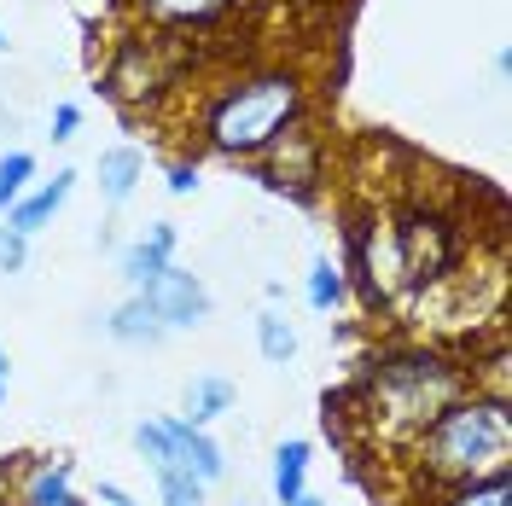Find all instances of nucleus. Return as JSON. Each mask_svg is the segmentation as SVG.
<instances>
[{"label": "nucleus", "mask_w": 512, "mask_h": 506, "mask_svg": "<svg viewBox=\"0 0 512 506\" xmlns=\"http://www.w3.org/2000/svg\"><path fill=\"white\" fill-rule=\"evenodd\" d=\"M12 506H82V495H76V466L70 460H35L30 472L18 477Z\"/></svg>", "instance_id": "obj_12"}, {"label": "nucleus", "mask_w": 512, "mask_h": 506, "mask_svg": "<svg viewBox=\"0 0 512 506\" xmlns=\"http://www.w3.org/2000/svg\"><path fill=\"white\" fill-rule=\"evenodd\" d=\"M6 379H12V361H6V349H0V402H6Z\"/></svg>", "instance_id": "obj_26"}, {"label": "nucleus", "mask_w": 512, "mask_h": 506, "mask_svg": "<svg viewBox=\"0 0 512 506\" xmlns=\"http://www.w3.org/2000/svg\"><path fill=\"white\" fill-rule=\"evenodd\" d=\"M163 431H169V466L192 472L204 489L227 477V454H222V443H216L204 425H187V419L175 413V419H163Z\"/></svg>", "instance_id": "obj_9"}, {"label": "nucleus", "mask_w": 512, "mask_h": 506, "mask_svg": "<svg viewBox=\"0 0 512 506\" xmlns=\"http://www.w3.org/2000/svg\"><path fill=\"white\" fill-rule=\"evenodd\" d=\"M408 466L425 489H460L478 477L512 472V402L466 390L454 408H443L408 448Z\"/></svg>", "instance_id": "obj_3"}, {"label": "nucleus", "mask_w": 512, "mask_h": 506, "mask_svg": "<svg viewBox=\"0 0 512 506\" xmlns=\"http://www.w3.org/2000/svg\"><path fill=\"white\" fill-rule=\"evenodd\" d=\"M187 64H192L187 35H163L140 24V30L117 35V47L105 59V94L117 105H128V111H146V105H158L163 94L181 88Z\"/></svg>", "instance_id": "obj_4"}, {"label": "nucleus", "mask_w": 512, "mask_h": 506, "mask_svg": "<svg viewBox=\"0 0 512 506\" xmlns=\"http://www.w3.org/2000/svg\"><path fill=\"white\" fill-rule=\"evenodd\" d=\"M256 169H262V187L268 192H286L297 204H309V198H320V187H326V134H315L309 117H303V123H291L286 134L256 158Z\"/></svg>", "instance_id": "obj_6"}, {"label": "nucleus", "mask_w": 512, "mask_h": 506, "mask_svg": "<svg viewBox=\"0 0 512 506\" xmlns=\"http://www.w3.org/2000/svg\"><path fill=\"white\" fill-rule=\"evenodd\" d=\"M94 506H140V501L128 495L123 483H99V489H94Z\"/></svg>", "instance_id": "obj_25"}, {"label": "nucleus", "mask_w": 512, "mask_h": 506, "mask_svg": "<svg viewBox=\"0 0 512 506\" xmlns=\"http://www.w3.org/2000/svg\"><path fill=\"white\" fill-rule=\"evenodd\" d=\"M256 349H262V361L286 367L291 355H297V326H291L280 309H262V315H256Z\"/></svg>", "instance_id": "obj_18"}, {"label": "nucleus", "mask_w": 512, "mask_h": 506, "mask_svg": "<svg viewBox=\"0 0 512 506\" xmlns=\"http://www.w3.org/2000/svg\"><path fill=\"white\" fill-rule=\"evenodd\" d=\"M70 192H76V169H59L53 181H41V187L24 192V198H18L0 222L12 227V233H24V239H35V233H41V227L53 222L64 204H70Z\"/></svg>", "instance_id": "obj_11"}, {"label": "nucleus", "mask_w": 512, "mask_h": 506, "mask_svg": "<svg viewBox=\"0 0 512 506\" xmlns=\"http://www.w3.org/2000/svg\"><path fill=\"white\" fill-rule=\"evenodd\" d=\"M35 187V152H6L0 158V216Z\"/></svg>", "instance_id": "obj_20"}, {"label": "nucleus", "mask_w": 512, "mask_h": 506, "mask_svg": "<svg viewBox=\"0 0 512 506\" xmlns=\"http://www.w3.org/2000/svg\"><path fill=\"white\" fill-rule=\"evenodd\" d=\"M309 460H315V448L309 437H286V443L274 448V472H268V489H274V501L291 506L309 495Z\"/></svg>", "instance_id": "obj_15"}, {"label": "nucleus", "mask_w": 512, "mask_h": 506, "mask_svg": "<svg viewBox=\"0 0 512 506\" xmlns=\"http://www.w3.org/2000/svg\"><path fill=\"white\" fill-rule=\"evenodd\" d=\"M146 303H152V315L163 320V332H192V326H204L210 320V309H216V297H210V285L198 280V274H187V268H163L158 280L140 291Z\"/></svg>", "instance_id": "obj_7"}, {"label": "nucleus", "mask_w": 512, "mask_h": 506, "mask_svg": "<svg viewBox=\"0 0 512 506\" xmlns=\"http://www.w3.org/2000/svg\"><path fill=\"white\" fill-rule=\"evenodd\" d=\"M175 262V222H152L134 245L117 251V274H123L128 291H146V285L158 280L163 268Z\"/></svg>", "instance_id": "obj_10"}, {"label": "nucleus", "mask_w": 512, "mask_h": 506, "mask_svg": "<svg viewBox=\"0 0 512 506\" xmlns=\"http://www.w3.org/2000/svg\"><path fill=\"white\" fill-rule=\"evenodd\" d=\"M239 0H128V12L146 24V30L163 35H192V30H210L222 24Z\"/></svg>", "instance_id": "obj_8"}, {"label": "nucleus", "mask_w": 512, "mask_h": 506, "mask_svg": "<svg viewBox=\"0 0 512 506\" xmlns=\"http://www.w3.org/2000/svg\"><path fill=\"white\" fill-rule=\"evenodd\" d=\"M437 506H512V472L478 477V483H460V489H443Z\"/></svg>", "instance_id": "obj_19"}, {"label": "nucleus", "mask_w": 512, "mask_h": 506, "mask_svg": "<svg viewBox=\"0 0 512 506\" xmlns=\"http://www.w3.org/2000/svg\"><path fill=\"white\" fill-rule=\"evenodd\" d=\"M76 128H82V105H53V146H64V140H76Z\"/></svg>", "instance_id": "obj_23"}, {"label": "nucleus", "mask_w": 512, "mask_h": 506, "mask_svg": "<svg viewBox=\"0 0 512 506\" xmlns=\"http://www.w3.org/2000/svg\"><path fill=\"white\" fill-rule=\"evenodd\" d=\"M169 192H175V198H187V192H198V158L169 163Z\"/></svg>", "instance_id": "obj_24"}, {"label": "nucleus", "mask_w": 512, "mask_h": 506, "mask_svg": "<svg viewBox=\"0 0 512 506\" xmlns=\"http://www.w3.org/2000/svg\"><path fill=\"white\" fill-rule=\"evenodd\" d=\"M152 477H158V501L163 506H210L204 501V483L192 472H181V466H152Z\"/></svg>", "instance_id": "obj_21"}, {"label": "nucleus", "mask_w": 512, "mask_h": 506, "mask_svg": "<svg viewBox=\"0 0 512 506\" xmlns=\"http://www.w3.org/2000/svg\"><path fill=\"white\" fill-rule=\"evenodd\" d=\"M105 332L117 338V344H128V349H152V344H163L169 332H163V320L152 315V303L140 297V291H128L123 303L105 315Z\"/></svg>", "instance_id": "obj_14"}, {"label": "nucleus", "mask_w": 512, "mask_h": 506, "mask_svg": "<svg viewBox=\"0 0 512 506\" xmlns=\"http://www.w3.org/2000/svg\"><path fill=\"white\" fill-rule=\"evenodd\" d=\"M466 390H472L466 367L448 361L443 349H425V344L384 349L379 361L361 373V384H355V419L384 448H402L408 454L419 431L443 408H454Z\"/></svg>", "instance_id": "obj_1"}, {"label": "nucleus", "mask_w": 512, "mask_h": 506, "mask_svg": "<svg viewBox=\"0 0 512 506\" xmlns=\"http://www.w3.org/2000/svg\"><path fill=\"white\" fill-rule=\"evenodd\" d=\"M390 239H396V262H402V291H431L460 262V233L437 210H408L402 222H390Z\"/></svg>", "instance_id": "obj_5"}, {"label": "nucleus", "mask_w": 512, "mask_h": 506, "mask_svg": "<svg viewBox=\"0 0 512 506\" xmlns=\"http://www.w3.org/2000/svg\"><path fill=\"white\" fill-rule=\"evenodd\" d=\"M291 506H326V501H320V495H303V501H291Z\"/></svg>", "instance_id": "obj_27"}, {"label": "nucleus", "mask_w": 512, "mask_h": 506, "mask_svg": "<svg viewBox=\"0 0 512 506\" xmlns=\"http://www.w3.org/2000/svg\"><path fill=\"white\" fill-rule=\"evenodd\" d=\"M0 47H6V30H0Z\"/></svg>", "instance_id": "obj_28"}, {"label": "nucleus", "mask_w": 512, "mask_h": 506, "mask_svg": "<svg viewBox=\"0 0 512 506\" xmlns=\"http://www.w3.org/2000/svg\"><path fill=\"white\" fill-rule=\"evenodd\" d=\"M309 117V82L291 64H262L216 82L198 105V140L204 152L233 163H256L291 123Z\"/></svg>", "instance_id": "obj_2"}, {"label": "nucleus", "mask_w": 512, "mask_h": 506, "mask_svg": "<svg viewBox=\"0 0 512 506\" xmlns=\"http://www.w3.org/2000/svg\"><path fill=\"white\" fill-rule=\"evenodd\" d=\"M233 379H222V373H198V379L187 384V425H210V419H222L227 408H233Z\"/></svg>", "instance_id": "obj_16"}, {"label": "nucleus", "mask_w": 512, "mask_h": 506, "mask_svg": "<svg viewBox=\"0 0 512 506\" xmlns=\"http://www.w3.org/2000/svg\"><path fill=\"white\" fill-rule=\"evenodd\" d=\"M24 262H30V239L0 222V274H24Z\"/></svg>", "instance_id": "obj_22"}, {"label": "nucleus", "mask_w": 512, "mask_h": 506, "mask_svg": "<svg viewBox=\"0 0 512 506\" xmlns=\"http://www.w3.org/2000/svg\"><path fill=\"white\" fill-rule=\"evenodd\" d=\"M94 175H99V198L105 204H128L134 187L146 181V152L140 146H105L94 163Z\"/></svg>", "instance_id": "obj_13"}, {"label": "nucleus", "mask_w": 512, "mask_h": 506, "mask_svg": "<svg viewBox=\"0 0 512 506\" xmlns=\"http://www.w3.org/2000/svg\"><path fill=\"white\" fill-rule=\"evenodd\" d=\"M303 297H309L315 315H332V309L350 297V268L332 262V256H315V262H309V285H303Z\"/></svg>", "instance_id": "obj_17"}]
</instances>
